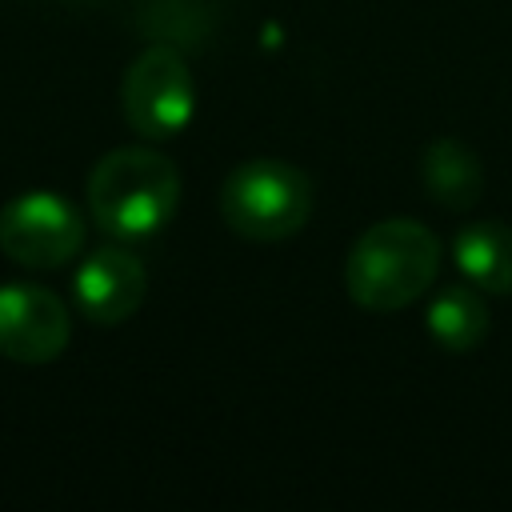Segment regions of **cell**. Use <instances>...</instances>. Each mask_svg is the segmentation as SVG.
Segmentation results:
<instances>
[{"instance_id":"obj_9","label":"cell","mask_w":512,"mask_h":512,"mask_svg":"<svg viewBox=\"0 0 512 512\" xmlns=\"http://www.w3.org/2000/svg\"><path fill=\"white\" fill-rule=\"evenodd\" d=\"M420 180H424V192L440 204V208H452V212H464L480 200V188H484V164L480 156L464 144V140H452V136H440L424 148L420 156Z\"/></svg>"},{"instance_id":"obj_4","label":"cell","mask_w":512,"mask_h":512,"mask_svg":"<svg viewBox=\"0 0 512 512\" xmlns=\"http://www.w3.org/2000/svg\"><path fill=\"white\" fill-rule=\"evenodd\" d=\"M120 104H124V120L144 140H164L184 132L196 112V80L188 60L168 44L144 48L124 72Z\"/></svg>"},{"instance_id":"obj_7","label":"cell","mask_w":512,"mask_h":512,"mask_svg":"<svg viewBox=\"0 0 512 512\" xmlns=\"http://www.w3.org/2000/svg\"><path fill=\"white\" fill-rule=\"evenodd\" d=\"M144 292H148V272L124 248H96L76 268V280H72L76 308L104 328L124 324L144 304Z\"/></svg>"},{"instance_id":"obj_6","label":"cell","mask_w":512,"mask_h":512,"mask_svg":"<svg viewBox=\"0 0 512 512\" xmlns=\"http://www.w3.org/2000/svg\"><path fill=\"white\" fill-rule=\"evenodd\" d=\"M72 340L64 300L40 284L0 288V356L16 364H52Z\"/></svg>"},{"instance_id":"obj_8","label":"cell","mask_w":512,"mask_h":512,"mask_svg":"<svg viewBox=\"0 0 512 512\" xmlns=\"http://www.w3.org/2000/svg\"><path fill=\"white\" fill-rule=\"evenodd\" d=\"M452 260L468 284L480 292L508 296L512 292V224L504 220H476L464 224L452 240Z\"/></svg>"},{"instance_id":"obj_10","label":"cell","mask_w":512,"mask_h":512,"mask_svg":"<svg viewBox=\"0 0 512 512\" xmlns=\"http://www.w3.org/2000/svg\"><path fill=\"white\" fill-rule=\"evenodd\" d=\"M428 332L444 352H472L488 336V300L476 284H444L428 304Z\"/></svg>"},{"instance_id":"obj_3","label":"cell","mask_w":512,"mask_h":512,"mask_svg":"<svg viewBox=\"0 0 512 512\" xmlns=\"http://www.w3.org/2000/svg\"><path fill=\"white\" fill-rule=\"evenodd\" d=\"M316 204V188L304 168L276 160V156H256L236 164L224 184H220V216L224 224L256 244H276L296 236Z\"/></svg>"},{"instance_id":"obj_2","label":"cell","mask_w":512,"mask_h":512,"mask_svg":"<svg viewBox=\"0 0 512 512\" xmlns=\"http://www.w3.org/2000/svg\"><path fill=\"white\" fill-rule=\"evenodd\" d=\"M180 204L176 164L144 144L112 148L88 172V212L92 220L120 240H140L160 232Z\"/></svg>"},{"instance_id":"obj_5","label":"cell","mask_w":512,"mask_h":512,"mask_svg":"<svg viewBox=\"0 0 512 512\" xmlns=\"http://www.w3.org/2000/svg\"><path fill=\"white\" fill-rule=\"evenodd\" d=\"M0 248L24 268H64L84 248V220L64 196L32 188L0 208Z\"/></svg>"},{"instance_id":"obj_1","label":"cell","mask_w":512,"mask_h":512,"mask_svg":"<svg viewBox=\"0 0 512 512\" xmlns=\"http://www.w3.org/2000/svg\"><path fill=\"white\" fill-rule=\"evenodd\" d=\"M440 236L408 216L368 224L348 248L344 288L368 312H400L416 304L440 272Z\"/></svg>"}]
</instances>
